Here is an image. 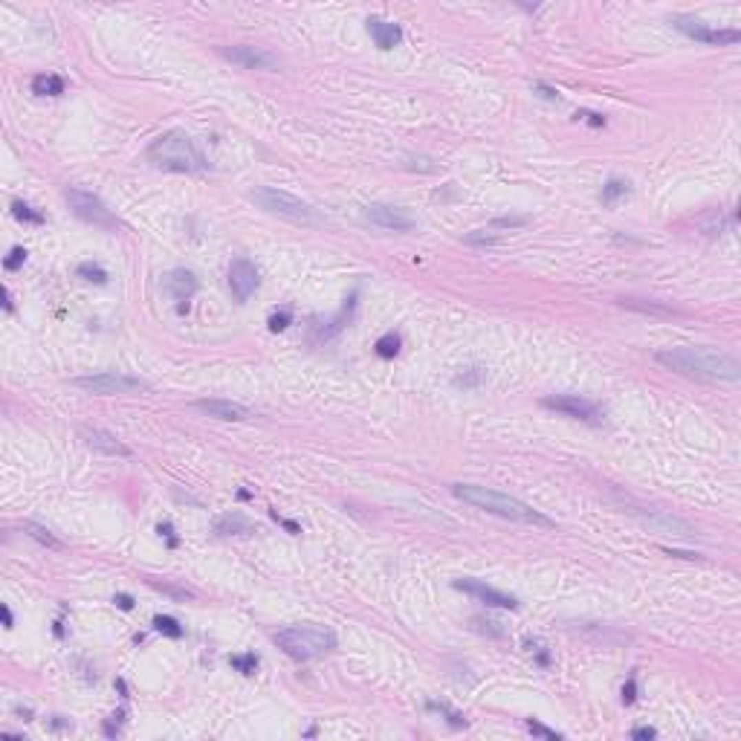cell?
Instances as JSON below:
<instances>
[{"instance_id": "obj_29", "label": "cell", "mask_w": 741, "mask_h": 741, "mask_svg": "<svg viewBox=\"0 0 741 741\" xmlns=\"http://www.w3.org/2000/svg\"><path fill=\"white\" fill-rule=\"evenodd\" d=\"M229 663L235 669H241L244 675H253L255 669H258V657L255 654H235V657H229Z\"/></svg>"}, {"instance_id": "obj_36", "label": "cell", "mask_w": 741, "mask_h": 741, "mask_svg": "<svg viewBox=\"0 0 741 741\" xmlns=\"http://www.w3.org/2000/svg\"><path fill=\"white\" fill-rule=\"evenodd\" d=\"M623 701H625V704H634V701H637V687H634V678H632V680H628L625 687H623Z\"/></svg>"}, {"instance_id": "obj_26", "label": "cell", "mask_w": 741, "mask_h": 741, "mask_svg": "<svg viewBox=\"0 0 741 741\" xmlns=\"http://www.w3.org/2000/svg\"><path fill=\"white\" fill-rule=\"evenodd\" d=\"M12 215H15L18 220H23V223H35V226H38V223H44V215L35 212V208L30 203H23V200L12 203Z\"/></svg>"}, {"instance_id": "obj_34", "label": "cell", "mask_w": 741, "mask_h": 741, "mask_svg": "<svg viewBox=\"0 0 741 741\" xmlns=\"http://www.w3.org/2000/svg\"><path fill=\"white\" fill-rule=\"evenodd\" d=\"M527 649L539 654V663H541V666H548V663H550L548 652H544V643H539V640H527Z\"/></svg>"}, {"instance_id": "obj_15", "label": "cell", "mask_w": 741, "mask_h": 741, "mask_svg": "<svg viewBox=\"0 0 741 741\" xmlns=\"http://www.w3.org/2000/svg\"><path fill=\"white\" fill-rule=\"evenodd\" d=\"M81 440H85L90 449L102 452V455H114V458H131V449L125 446L116 435H110L105 429H81Z\"/></svg>"}, {"instance_id": "obj_21", "label": "cell", "mask_w": 741, "mask_h": 741, "mask_svg": "<svg viewBox=\"0 0 741 741\" xmlns=\"http://www.w3.org/2000/svg\"><path fill=\"white\" fill-rule=\"evenodd\" d=\"M632 191V186H628V180H620V177H611L608 183L603 186V191H599V200H603L605 206H614L620 197H625V194Z\"/></svg>"}, {"instance_id": "obj_8", "label": "cell", "mask_w": 741, "mask_h": 741, "mask_svg": "<svg viewBox=\"0 0 741 741\" xmlns=\"http://www.w3.org/2000/svg\"><path fill=\"white\" fill-rule=\"evenodd\" d=\"M672 26L678 32L701 41V44H712V47H730V44H738V38H741L738 30H716V26H709L704 21H695V18H687V15H675Z\"/></svg>"}, {"instance_id": "obj_6", "label": "cell", "mask_w": 741, "mask_h": 741, "mask_svg": "<svg viewBox=\"0 0 741 741\" xmlns=\"http://www.w3.org/2000/svg\"><path fill=\"white\" fill-rule=\"evenodd\" d=\"M73 388H81L87 394H102V397H125V394H145L151 385L139 376L128 374H116V371H102V374H87V376H73L69 380Z\"/></svg>"}, {"instance_id": "obj_9", "label": "cell", "mask_w": 741, "mask_h": 741, "mask_svg": "<svg viewBox=\"0 0 741 741\" xmlns=\"http://www.w3.org/2000/svg\"><path fill=\"white\" fill-rule=\"evenodd\" d=\"M544 409H553L565 417H573V420H582V423H599L603 420V411L597 409V402L585 400L579 394H553V397H544L541 400Z\"/></svg>"}, {"instance_id": "obj_27", "label": "cell", "mask_w": 741, "mask_h": 741, "mask_svg": "<svg viewBox=\"0 0 741 741\" xmlns=\"http://www.w3.org/2000/svg\"><path fill=\"white\" fill-rule=\"evenodd\" d=\"M527 223V217L524 215H515V217H495L493 223H486V232H498V229H504V232H510V229H519V226H524Z\"/></svg>"}, {"instance_id": "obj_25", "label": "cell", "mask_w": 741, "mask_h": 741, "mask_svg": "<svg viewBox=\"0 0 741 741\" xmlns=\"http://www.w3.org/2000/svg\"><path fill=\"white\" fill-rule=\"evenodd\" d=\"M153 628H157L160 634H165V637H174V640H180V637L186 634V628L180 625L174 617H162V614H160V617H153Z\"/></svg>"}, {"instance_id": "obj_3", "label": "cell", "mask_w": 741, "mask_h": 741, "mask_svg": "<svg viewBox=\"0 0 741 741\" xmlns=\"http://www.w3.org/2000/svg\"><path fill=\"white\" fill-rule=\"evenodd\" d=\"M148 162L160 171H177V174H197L206 169V157L191 142L186 131H165L160 133L145 151Z\"/></svg>"}, {"instance_id": "obj_16", "label": "cell", "mask_w": 741, "mask_h": 741, "mask_svg": "<svg viewBox=\"0 0 741 741\" xmlns=\"http://www.w3.org/2000/svg\"><path fill=\"white\" fill-rule=\"evenodd\" d=\"M368 32H371L374 44L380 50H394L402 41V30L397 23L385 21V18H368Z\"/></svg>"}, {"instance_id": "obj_38", "label": "cell", "mask_w": 741, "mask_h": 741, "mask_svg": "<svg viewBox=\"0 0 741 741\" xmlns=\"http://www.w3.org/2000/svg\"><path fill=\"white\" fill-rule=\"evenodd\" d=\"M0 617H3V625L6 628H15V617H12V608L9 605H0Z\"/></svg>"}, {"instance_id": "obj_4", "label": "cell", "mask_w": 741, "mask_h": 741, "mask_svg": "<svg viewBox=\"0 0 741 741\" xmlns=\"http://www.w3.org/2000/svg\"><path fill=\"white\" fill-rule=\"evenodd\" d=\"M272 643L292 661H313L336 649V634L327 625L304 623V625H287L281 632L272 634Z\"/></svg>"}, {"instance_id": "obj_12", "label": "cell", "mask_w": 741, "mask_h": 741, "mask_svg": "<svg viewBox=\"0 0 741 741\" xmlns=\"http://www.w3.org/2000/svg\"><path fill=\"white\" fill-rule=\"evenodd\" d=\"M455 588L469 594V597H475L484 605H493V608H519V599H515V597L498 591V588H493V585H486L481 579H458Z\"/></svg>"}, {"instance_id": "obj_1", "label": "cell", "mask_w": 741, "mask_h": 741, "mask_svg": "<svg viewBox=\"0 0 741 741\" xmlns=\"http://www.w3.org/2000/svg\"><path fill=\"white\" fill-rule=\"evenodd\" d=\"M654 362L666 371H675L689 380L701 383H738L741 380V362L733 354L716 351L707 345H678L661 347L654 354Z\"/></svg>"}, {"instance_id": "obj_35", "label": "cell", "mask_w": 741, "mask_h": 741, "mask_svg": "<svg viewBox=\"0 0 741 741\" xmlns=\"http://www.w3.org/2000/svg\"><path fill=\"white\" fill-rule=\"evenodd\" d=\"M654 735H657L654 727H634V730H632V738H637V741H649Z\"/></svg>"}, {"instance_id": "obj_40", "label": "cell", "mask_w": 741, "mask_h": 741, "mask_svg": "<svg viewBox=\"0 0 741 741\" xmlns=\"http://www.w3.org/2000/svg\"><path fill=\"white\" fill-rule=\"evenodd\" d=\"M160 533L169 536V544H171V548H177V536H174V530H171V524H169V522L160 524Z\"/></svg>"}, {"instance_id": "obj_33", "label": "cell", "mask_w": 741, "mask_h": 741, "mask_svg": "<svg viewBox=\"0 0 741 741\" xmlns=\"http://www.w3.org/2000/svg\"><path fill=\"white\" fill-rule=\"evenodd\" d=\"M122 721H125V712H116V716H110L105 721V735H116L122 730Z\"/></svg>"}, {"instance_id": "obj_18", "label": "cell", "mask_w": 741, "mask_h": 741, "mask_svg": "<svg viewBox=\"0 0 741 741\" xmlns=\"http://www.w3.org/2000/svg\"><path fill=\"white\" fill-rule=\"evenodd\" d=\"M215 530L220 536H249V533H255V527L249 524L241 513H226V515H220V519H215Z\"/></svg>"}, {"instance_id": "obj_32", "label": "cell", "mask_w": 741, "mask_h": 741, "mask_svg": "<svg viewBox=\"0 0 741 741\" xmlns=\"http://www.w3.org/2000/svg\"><path fill=\"white\" fill-rule=\"evenodd\" d=\"M527 730H530V733H533V735H541V738H562V735H559L556 730H550V727H544V724H539L536 718H530V721H527Z\"/></svg>"}, {"instance_id": "obj_22", "label": "cell", "mask_w": 741, "mask_h": 741, "mask_svg": "<svg viewBox=\"0 0 741 741\" xmlns=\"http://www.w3.org/2000/svg\"><path fill=\"white\" fill-rule=\"evenodd\" d=\"M484 380H486V371L481 365H472V368H460V374H455L452 383L458 388H478L484 385Z\"/></svg>"}, {"instance_id": "obj_39", "label": "cell", "mask_w": 741, "mask_h": 741, "mask_svg": "<svg viewBox=\"0 0 741 741\" xmlns=\"http://www.w3.org/2000/svg\"><path fill=\"white\" fill-rule=\"evenodd\" d=\"M114 603H116L119 608H125V611H131V608H133V599H131L128 594H116V599H114Z\"/></svg>"}, {"instance_id": "obj_7", "label": "cell", "mask_w": 741, "mask_h": 741, "mask_svg": "<svg viewBox=\"0 0 741 741\" xmlns=\"http://www.w3.org/2000/svg\"><path fill=\"white\" fill-rule=\"evenodd\" d=\"M64 200L69 203V208H73V215L81 217L85 223H93V226H99V229H116L119 226L116 215L102 203V197H96V194L87 191V189L69 186V189H64Z\"/></svg>"}, {"instance_id": "obj_5", "label": "cell", "mask_w": 741, "mask_h": 741, "mask_svg": "<svg viewBox=\"0 0 741 741\" xmlns=\"http://www.w3.org/2000/svg\"><path fill=\"white\" fill-rule=\"evenodd\" d=\"M253 200L270 215H278L290 223H301V226H321L325 217H321L310 203L299 200L296 194L290 191H281V189H272V186H261L253 191Z\"/></svg>"}, {"instance_id": "obj_24", "label": "cell", "mask_w": 741, "mask_h": 741, "mask_svg": "<svg viewBox=\"0 0 741 741\" xmlns=\"http://www.w3.org/2000/svg\"><path fill=\"white\" fill-rule=\"evenodd\" d=\"M76 275L81 278V281H90V284H107V272L99 267V264H93V261L78 264Z\"/></svg>"}, {"instance_id": "obj_2", "label": "cell", "mask_w": 741, "mask_h": 741, "mask_svg": "<svg viewBox=\"0 0 741 741\" xmlns=\"http://www.w3.org/2000/svg\"><path fill=\"white\" fill-rule=\"evenodd\" d=\"M452 493L464 501V504H469L475 510H484V513H493L498 519H510V522H522V524H533V527H553V519H548L544 513L524 504L522 498L498 493V489L478 486V484H452Z\"/></svg>"}, {"instance_id": "obj_20", "label": "cell", "mask_w": 741, "mask_h": 741, "mask_svg": "<svg viewBox=\"0 0 741 741\" xmlns=\"http://www.w3.org/2000/svg\"><path fill=\"white\" fill-rule=\"evenodd\" d=\"M32 93L35 96H61L64 93V78L52 73H41L32 78Z\"/></svg>"}, {"instance_id": "obj_17", "label": "cell", "mask_w": 741, "mask_h": 741, "mask_svg": "<svg viewBox=\"0 0 741 741\" xmlns=\"http://www.w3.org/2000/svg\"><path fill=\"white\" fill-rule=\"evenodd\" d=\"M197 287H200V281L191 270H174L171 275H165V290H169L177 301H189L194 292H197Z\"/></svg>"}, {"instance_id": "obj_23", "label": "cell", "mask_w": 741, "mask_h": 741, "mask_svg": "<svg viewBox=\"0 0 741 741\" xmlns=\"http://www.w3.org/2000/svg\"><path fill=\"white\" fill-rule=\"evenodd\" d=\"M400 336L397 333H385V336H380L376 339V345H374V351H376V356H383V359H394L397 354H400Z\"/></svg>"}, {"instance_id": "obj_10", "label": "cell", "mask_w": 741, "mask_h": 741, "mask_svg": "<svg viewBox=\"0 0 741 741\" xmlns=\"http://www.w3.org/2000/svg\"><path fill=\"white\" fill-rule=\"evenodd\" d=\"M365 220L374 223L376 229H385V232H414L417 229V220L405 212L400 206H391V203H371L365 206Z\"/></svg>"}, {"instance_id": "obj_13", "label": "cell", "mask_w": 741, "mask_h": 741, "mask_svg": "<svg viewBox=\"0 0 741 741\" xmlns=\"http://www.w3.org/2000/svg\"><path fill=\"white\" fill-rule=\"evenodd\" d=\"M223 55L246 69H278L275 55H270L267 50H258V47H232V50H223Z\"/></svg>"}, {"instance_id": "obj_11", "label": "cell", "mask_w": 741, "mask_h": 741, "mask_svg": "<svg viewBox=\"0 0 741 741\" xmlns=\"http://www.w3.org/2000/svg\"><path fill=\"white\" fill-rule=\"evenodd\" d=\"M261 278H258V267L249 258H235L229 264V290L237 301H249V296L258 290Z\"/></svg>"}, {"instance_id": "obj_41", "label": "cell", "mask_w": 741, "mask_h": 741, "mask_svg": "<svg viewBox=\"0 0 741 741\" xmlns=\"http://www.w3.org/2000/svg\"><path fill=\"white\" fill-rule=\"evenodd\" d=\"M272 515H275V513H272ZM275 519H278V515H275ZM278 522H281V524L290 530V533H301V527H299L296 522H287V519H278Z\"/></svg>"}, {"instance_id": "obj_37", "label": "cell", "mask_w": 741, "mask_h": 741, "mask_svg": "<svg viewBox=\"0 0 741 741\" xmlns=\"http://www.w3.org/2000/svg\"><path fill=\"white\" fill-rule=\"evenodd\" d=\"M536 90L544 96V99H550V102H559V93L553 90V87H548V85H541V81H536Z\"/></svg>"}, {"instance_id": "obj_19", "label": "cell", "mask_w": 741, "mask_h": 741, "mask_svg": "<svg viewBox=\"0 0 741 741\" xmlns=\"http://www.w3.org/2000/svg\"><path fill=\"white\" fill-rule=\"evenodd\" d=\"M21 530H23L26 536H32V539H35L38 544H47L50 550H61V548H64V541H61L58 536H55L52 530H47L44 524H35V522H23V524H21Z\"/></svg>"}, {"instance_id": "obj_14", "label": "cell", "mask_w": 741, "mask_h": 741, "mask_svg": "<svg viewBox=\"0 0 741 741\" xmlns=\"http://www.w3.org/2000/svg\"><path fill=\"white\" fill-rule=\"evenodd\" d=\"M194 409L203 411L206 417H215V420H249L253 417V411L246 405L232 402V400H197Z\"/></svg>"}, {"instance_id": "obj_31", "label": "cell", "mask_w": 741, "mask_h": 741, "mask_svg": "<svg viewBox=\"0 0 741 741\" xmlns=\"http://www.w3.org/2000/svg\"><path fill=\"white\" fill-rule=\"evenodd\" d=\"M23 261H26V249L23 246H15L12 249V253L6 255V261H3V267L12 272V270H18V267H23Z\"/></svg>"}, {"instance_id": "obj_28", "label": "cell", "mask_w": 741, "mask_h": 741, "mask_svg": "<svg viewBox=\"0 0 741 741\" xmlns=\"http://www.w3.org/2000/svg\"><path fill=\"white\" fill-rule=\"evenodd\" d=\"M292 325V310L290 307H281V310H275L272 316H270V330L272 333H281V330H287Z\"/></svg>"}, {"instance_id": "obj_42", "label": "cell", "mask_w": 741, "mask_h": 741, "mask_svg": "<svg viewBox=\"0 0 741 741\" xmlns=\"http://www.w3.org/2000/svg\"><path fill=\"white\" fill-rule=\"evenodd\" d=\"M579 116H582V119H588L591 125H605V119L599 116V114H579Z\"/></svg>"}, {"instance_id": "obj_30", "label": "cell", "mask_w": 741, "mask_h": 741, "mask_svg": "<svg viewBox=\"0 0 741 741\" xmlns=\"http://www.w3.org/2000/svg\"><path fill=\"white\" fill-rule=\"evenodd\" d=\"M429 709H435V712H443V716H449V721H452L455 727H466V718L460 716V712L449 709V707H446V704H438V701H431V704H429Z\"/></svg>"}]
</instances>
